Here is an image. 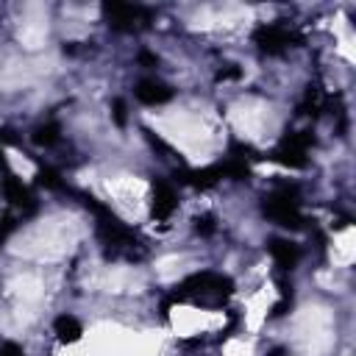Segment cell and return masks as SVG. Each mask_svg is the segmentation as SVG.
Returning a JSON list of instances; mask_svg holds the SVG:
<instances>
[{
    "mask_svg": "<svg viewBox=\"0 0 356 356\" xmlns=\"http://www.w3.org/2000/svg\"><path fill=\"white\" fill-rule=\"evenodd\" d=\"M231 292H234V281L228 275L203 270V273L184 278L175 286V292L170 295V300L192 303V306H203V309H220L231 298Z\"/></svg>",
    "mask_w": 356,
    "mask_h": 356,
    "instance_id": "cell-1",
    "label": "cell"
},
{
    "mask_svg": "<svg viewBox=\"0 0 356 356\" xmlns=\"http://www.w3.org/2000/svg\"><path fill=\"white\" fill-rule=\"evenodd\" d=\"M264 217H270L273 222L284 225V228H303V214H300V206L295 200V189H281L275 195H270L261 206Z\"/></svg>",
    "mask_w": 356,
    "mask_h": 356,
    "instance_id": "cell-2",
    "label": "cell"
},
{
    "mask_svg": "<svg viewBox=\"0 0 356 356\" xmlns=\"http://www.w3.org/2000/svg\"><path fill=\"white\" fill-rule=\"evenodd\" d=\"M103 14L114 31H125V33L145 28L150 19V11L145 6H136V3H106Z\"/></svg>",
    "mask_w": 356,
    "mask_h": 356,
    "instance_id": "cell-3",
    "label": "cell"
},
{
    "mask_svg": "<svg viewBox=\"0 0 356 356\" xmlns=\"http://www.w3.org/2000/svg\"><path fill=\"white\" fill-rule=\"evenodd\" d=\"M314 139H312V134L309 131H298V134H286L284 136V142L273 150V161H278V164H284V167H292V170H298V167H306V150H309V145H312Z\"/></svg>",
    "mask_w": 356,
    "mask_h": 356,
    "instance_id": "cell-4",
    "label": "cell"
},
{
    "mask_svg": "<svg viewBox=\"0 0 356 356\" xmlns=\"http://www.w3.org/2000/svg\"><path fill=\"white\" fill-rule=\"evenodd\" d=\"M253 42H256L259 50H264L267 56H281V53L295 42V33H289V31L281 28V25H261V28H256Z\"/></svg>",
    "mask_w": 356,
    "mask_h": 356,
    "instance_id": "cell-5",
    "label": "cell"
},
{
    "mask_svg": "<svg viewBox=\"0 0 356 356\" xmlns=\"http://www.w3.org/2000/svg\"><path fill=\"white\" fill-rule=\"evenodd\" d=\"M134 95H136V100L145 103V106H161V103L172 100V89H170L164 81H159V78H142V81L136 83Z\"/></svg>",
    "mask_w": 356,
    "mask_h": 356,
    "instance_id": "cell-6",
    "label": "cell"
},
{
    "mask_svg": "<svg viewBox=\"0 0 356 356\" xmlns=\"http://www.w3.org/2000/svg\"><path fill=\"white\" fill-rule=\"evenodd\" d=\"M3 195H6V200L11 206H17L22 211H33L36 209V200H33L31 189L17 175H11V172H6V178H3Z\"/></svg>",
    "mask_w": 356,
    "mask_h": 356,
    "instance_id": "cell-7",
    "label": "cell"
},
{
    "mask_svg": "<svg viewBox=\"0 0 356 356\" xmlns=\"http://www.w3.org/2000/svg\"><path fill=\"white\" fill-rule=\"evenodd\" d=\"M178 206V195L167 181H153V217L156 220H167Z\"/></svg>",
    "mask_w": 356,
    "mask_h": 356,
    "instance_id": "cell-8",
    "label": "cell"
},
{
    "mask_svg": "<svg viewBox=\"0 0 356 356\" xmlns=\"http://www.w3.org/2000/svg\"><path fill=\"white\" fill-rule=\"evenodd\" d=\"M175 178L181 184H189V186H197V189H209L214 186L220 178H225L222 172V164H211V167H203V170H189V172H175Z\"/></svg>",
    "mask_w": 356,
    "mask_h": 356,
    "instance_id": "cell-9",
    "label": "cell"
},
{
    "mask_svg": "<svg viewBox=\"0 0 356 356\" xmlns=\"http://www.w3.org/2000/svg\"><path fill=\"white\" fill-rule=\"evenodd\" d=\"M270 256H273V261L281 267V270H292L295 264H298V259H300V248L298 245H292L289 239H270Z\"/></svg>",
    "mask_w": 356,
    "mask_h": 356,
    "instance_id": "cell-10",
    "label": "cell"
},
{
    "mask_svg": "<svg viewBox=\"0 0 356 356\" xmlns=\"http://www.w3.org/2000/svg\"><path fill=\"white\" fill-rule=\"evenodd\" d=\"M53 331H56V337H58L61 342H78V339H81V334H83L81 323H78L72 314H61V317H56Z\"/></svg>",
    "mask_w": 356,
    "mask_h": 356,
    "instance_id": "cell-11",
    "label": "cell"
},
{
    "mask_svg": "<svg viewBox=\"0 0 356 356\" xmlns=\"http://www.w3.org/2000/svg\"><path fill=\"white\" fill-rule=\"evenodd\" d=\"M58 136H61L58 122H42V125H36V128H33V134H31L33 145H39V147H50V145H56V142H58Z\"/></svg>",
    "mask_w": 356,
    "mask_h": 356,
    "instance_id": "cell-12",
    "label": "cell"
},
{
    "mask_svg": "<svg viewBox=\"0 0 356 356\" xmlns=\"http://www.w3.org/2000/svg\"><path fill=\"white\" fill-rule=\"evenodd\" d=\"M36 184L44 186V189H53V192H70L67 184L61 181V175H58L53 167H39V172H36Z\"/></svg>",
    "mask_w": 356,
    "mask_h": 356,
    "instance_id": "cell-13",
    "label": "cell"
},
{
    "mask_svg": "<svg viewBox=\"0 0 356 356\" xmlns=\"http://www.w3.org/2000/svg\"><path fill=\"white\" fill-rule=\"evenodd\" d=\"M111 120H114L120 128L128 122V106H125L122 97H114V103H111Z\"/></svg>",
    "mask_w": 356,
    "mask_h": 356,
    "instance_id": "cell-14",
    "label": "cell"
},
{
    "mask_svg": "<svg viewBox=\"0 0 356 356\" xmlns=\"http://www.w3.org/2000/svg\"><path fill=\"white\" fill-rule=\"evenodd\" d=\"M214 228H217V222H214V217H211V214L195 217V231H197L200 236H211V234H214Z\"/></svg>",
    "mask_w": 356,
    "mask_h": 356,
    "instance_id": "cell-15",
    "label": "cell"
},
{
    "mask_svg": "<svg viewBox=\"0 0 356 356\" xmlns=\"http://www.w3.org/2000/svg\"><path fill=\"white\" fill-rule=\"evenodd\" d=\"M0 356H25V353L17 342H6V345H0Z\"/></svg>",
    "mask_w": 356,
    "mask_h": 356,
    "instance_id": "cell-16",
    "label": "cell"
},
{
    "mask_svg": "<svg viewBox=\"0 0 356 356\" xmlns=\"http://www.w3.org/2000/svg\"><path fill=\"white\" fill-rule=\"evenodd\" d=\"M139 64H145V67H156V64H159V58H156L153 53L142 50V53H139Z\"/></svg>",
    "mask_w": 356,
    "mask_h": 356,
    "instance_id": "cell-17",
    "label": "cell"
},
{
    "mask_svg": "<svg viewBox=\"0 0 356 356\" xmlns=\"http://www.w3.org/2000/svg\"><path fill=\"white\" fill-rule=\"evenodd\" d=\"M231 78H239V70L236 67H228V70H220L217 72V81H231Z\"/></svg>",
    "mask_w": 356,
    "mask_h": 356,
    "instance_id": "cell-18",
    "label": "cell"
},
{
    "mask_svg": "<svg viewBox=\"0 0 356 356\" xmlns=\"http://www.w3.org/2000/svg\"><path fill=\"white\" fill-rule=\"evenodd\" d=\"M0 170H3V172L8 170V164H6V156H3V150H0Z\"/></svg>",
    "mask_w": 356,
    "mask_h": 356,
    "instance_id": "cell-19",
    "label": "cell"
}]
</instances>
